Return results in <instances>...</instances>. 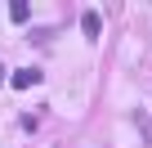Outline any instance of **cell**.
<instances>
[{
  "label": "cell",
  "mask_w": 152,
  "mask_h": 148,
  "mask_svg": "<svg viewBox=\"0 0 152 148\" xmlns=\"http://www.w3.org/2000/svg\"><path fill=\"white\" fill-rule=\"evenodd\" d=\"M81 32H85L90 40H99V32H103V18H99L94 9H85V14H81Z\"/></svg>",
  "instance_id": "1"
},
{
  "label": "cell",
  "mask_w": 152,
  "mask_h": 148,
  "mask_svg": "<svg viewBox=\"0 0 152 148\" xmlns=\"http://www.w3.org/2000/svg\"><path fill=\"white\" fill-rule=\"evenodd\" d=\"M14 85H18V90H27V85H40V72H36V67H18V72H14Z\"/></svg>",
  "instance_id": "2"
},
{
  "label": "cell",
  "mask_w": 152,
  "mask_h": 148,
  "mask_svg": "<svg viewBox=\"0 0 152 148\" xmlns=\"http://www.w3.org/2000/svg\"><path fill=\"white\" fill-rule=\"evenodd\" d=\"M9 18L14 23H27L31 18V5H27V0H9Z\"/></svg>",
  "instance_id": "3"
},
{
  "label": "cell",
  "mask_w": 152,
  "mask_h": 148,
  "mask_svg": "<svg viewBox=\"0 0 152 148\" xmlns=\"http://www.w3.org/2000/svg\"><path fill=\"white\" fill-rule=\"evenodd\" d=\"M134 126L143 130V139H148V148H152V121H148V112H134Z\"/></svg>",
  "instance_id": "4"
},
{
  "label": "cell",
  "mask_w": 152,
  "mask_h": 148,
  "mask_svg": "<svg viewBox=\"0 0 152 148\" xmlns=\"http://www.w3.org/2000/svg\"><path fill=\"white\" fill-rule=\"evenodd\" d=\"M0 81H5V67H0Z\"/></svg>",
  "instance_id": "5"
}]
</instances>
